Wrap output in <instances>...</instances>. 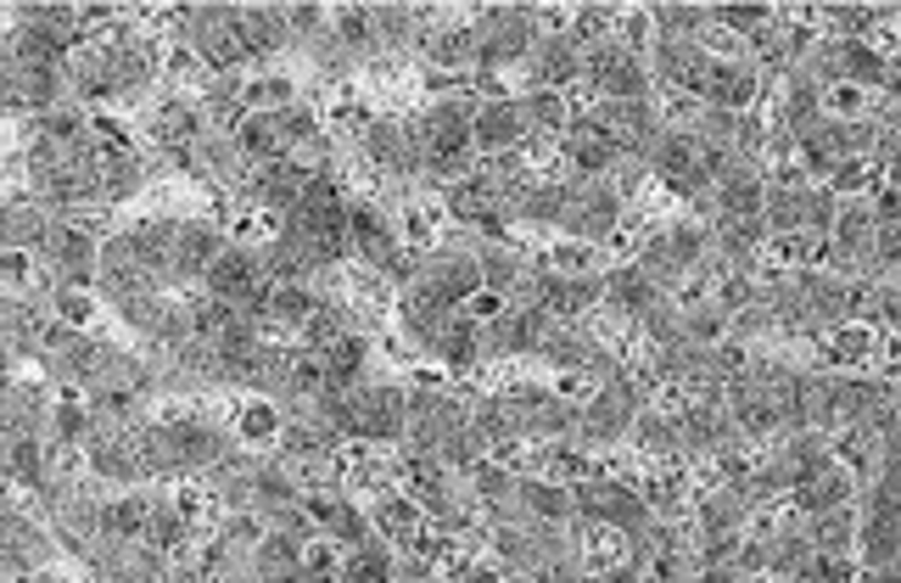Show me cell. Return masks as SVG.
I'll return each instance as SVG.
<instances>
[{
	"label": "cell",
	"mask_w": 901,
	"mask_h": 583,
	"mask_svg": "<svg viewBox=\"0 0 901 583\" xmlns=\"http://www.w3.org/2000/svg\"><path fill=\"white\" fill-rule=\"evenodd\" d=\"M213 292H219V298H241V292H252V264H247V253H224V259H213Z\"/></svg>",
	"instance_id": "obj_1"
}]
</instances>
